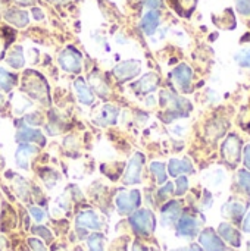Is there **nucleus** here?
<instances>
[{
  "instance_id": "obj_1",
  "label": "nucleus",
  "mask_w": 250,
  "mask_h": 251,
  "mask_svg": "<svg viewBox=\"0 0 250 251\" xmlns=\"http://www.w3.org/2000/svg\"><path fill=\"white\" fill-rule=\"evenodd\" d=\"M24 91L41 104H49V87L47 82L38 72L28 71L24 75Z\"/></svg>"
},
{
  "instance_id": "obj_2",
  "label": "nucleus",
  "mask_w": 250,
  "mask_h": 251,
  "mask_svg": "<svg viewBox=\"0 0 250 251\" xmlns=\"http://www.w3.org/2000/svg\"><path fill=\"white\" fill-rule=\"evenodd\" d=\"M161 103L164 107H167V115L164 118L165 122H171L177 118L186 116L189 113V110L192 109V106L187 100L180 99L169 91L161 93Z\"/></svg>"
},
{
  "instance_id": "obj_3",
  "label": "nucleus",
  "mask_w": 250,
  "mask_h": 251,
  "mask_svg": "<svg viewBox=\"0 0 250 251\" xmlns=\"http://www.w3.org/2000/svg\"><path fill=\"white\" fill-rule=\"evenodd\" d=\"M130 224L133 226V231L137 235H140V237H149L155 231L156 219H155V215L150 210L141 209V210H139V212H136V213L131 215Z\"/></svg>"
},
{
  "instance_id": "obj_4",
  "label": "nucleus",
  "mask_w": 250,
  "mask_h": 251,
  "mask_svg": "<svg viewBox=\"0 0 250 251\" xmlns=\"http://www.w3.org/2000/svg\"><path fill=\"white\" fill-rule=\"evenodd\" d=\"M59 65L63 71L71 74H80L81 72V54L74 47L65 49L59 54Z\"/></svg>"
},
{
  "instance_id": "obj_5",
  "label": "nucleus",
  "mask_w": 250,
  "mask_h": 251,
  "mask_svg": "<svg viewBox=\"0 0 250 251\" xmlns=\"http://www.w3.org/2000/svg\"><path fill=\"white\" fill-rule=\"evenodd\" d=\"M140 204V193L137 190L133 191H121L116 196V207L121 215H128L134 212Z\"/></svg>"
},
{
  "instance_id": "obj_6",
  "label": "nucleus",
  "mask_w": 250,
  "mask_h": 251,
  "mask_svg": "<svg viewBox=\"0 0 250 251\" xmlns=\"http://www.w3.org/2000/svg\"><path fill=\"white\" fill-rule=\"evenodd\" d=\"M143 163H144V156L141 153H136L128 166H127V171H125V175H124V182L128 184V185H133V184H139L140 182V175H141V168H143Z\"/></svg>"
},
{
  "instance_id": "obj_7",
  "label": "nucleus",
  "mask_w": 250,
  "mask_h": 251,
  "mask_svg": "<svg viewBox=\"0 0 250 251\" xmlns=\"http://www.w3.org/2000/svg\"><path fill=\"white\" fill-rule=\"evenodd\" d=\"M140 69H141V65L139 60H125L122 63H118L113 68V74L118 81L124 82V81H128V79L137 76L140 74Z\"/></svg>"
},
{
  "instance_id": "obj_8",
  "label": "nucleus",
  "mask_w": 250,
  "mask_h": 251,
  "mask_svg": "<svg viewBox=\"0 0 250 251\" xmlns=\"http://www.w3.org/2000/svg\"><path fill=\"white\" fill-rule=\"evenodd\" d=\"M171 78L175 84L177 88H180L181 91L184 93H189L190 91V84H192V78H193V72L192 69L186 65V63H181L178 65L172 74H171Z\"/></svg>"
},
{
  "instance_id": "obj_9",
  "label": "nucleus",
  "mask_w": 250,
  "mask_h": 251,
  "mask_svg": "<svg viewBox=\"0 0 250 251\" xmlns=\"http://www.w3.org/2000/svg\"><path fill=\"white\" fill-rule=\"evenodd\" d=\"M240 150H242V143H240L239 137L230 135L222 146V157L230 165H236L240 159Z\"/></svg>"
},
{
  "instance_id": "obj_10",
  "label": "nucleus",
  "mask_w": 250,
  "mask_h": 251,
  "mask_svg": "<svg viewBox=\"0 0 250 251\" xmlns=\"http://www.w3.org/2000/svg\"><path fill=\"white\" fill-rule=\"evenodd\" d=\"M161 24V13L156 9H150L149 12H146L141 18L140 26L143 29V32L146 35H152L156 32L158 26Z\"/></svg>"
},
{
  "instance_id": "obj_11",
  "label": "nucleus",
  "mask_w": 250,
  "mask_h": 251,
  "mask_svg": "<svg viewBox=\"0 0 250 251\" xmlns=\"http://www.w3.org/2000/svg\"><path fill=\"white\" fill-rule=\"evenodd\" d=\"M118 115H119V109H116L112 104H106L99 110L97 116L94 118V122L100 126L113 125L118 119Z\"/></svg>"
},
{
  "instance_id": "obj_12",
  "label": "nucleus",
  "mask_w": 250,
  "mask_h": 251,
  "mask_svg": "<svg viewBox=\"0 0 250 251\" xmlns=\"http://www.w3.org/2000/svg\"><path fill=\"white\" fill-rule=\"evenodd\" d=\"M197 229H199L197 221L190 215H184L178 222L177 234L181 237H194L197 234Z\"/></svg>"
},
{
  "instance_id": "obj_13",
  "label": "nucleus",
  "mask_w": 250,
  "mask_h": 251,
  "mask_svg": "<svg viewBox=\"0 0 250 251\" xmlns=\"http://www.w3.org/2000/svg\"><path fill=\"white\" fill-rule=\"evenodd\" d=\"M200 244L205 247L206 251H225L222 241L215 235L212 229H205L200 235Z\"/></svg>"
},
{
  "instance_id": "obj_14",
  "label": "nucleus",
  "mask_w": 250,
  "mask_h": 251,
  "mask_svg": "<svg viewBox=\"0 0 250 251\" xmlns=\"http://www.w3.org/2000/svg\"><path fill=\"white\" fill-rule=\"evenodd\" d=\"M158 82H159L158 75L153 74V72H149V74L143 75V78L137 84H134V90L139 94H143L144 96V94H149V93L155 91L156 87H158Z\"/></svg>"
},
{
  "instance_id": "obj_15",
  "label": "nucleus",
  "mask_w": 250,
  "mask_h": 251,
  "mask_svg": "<svg viewBox=\"0 0 250 251\" xmlns=\"http://www.w3.org/2000/svg\"><path fill=\"white\" fill-rule=\"evenodd\" d=\"M77 226L78 228H88V229H100L102 221L94 212L85 210L77 216Z\"/></svg>"
},
{
  "instance_id": "obj_16",
  "label": "nucleus",
  "mask_w": 250,
  "mask_h": 251,
  "mask_svg": "<svg viewBox=\"0 0 250 251\" xmlns=\"http://www.w3.org/2000/svg\"><path fill=\"white\" fill-rule=\"evenodd\" d=\"M15 140L19 144H28L29 141H34V143L38 141L40 146H44V143H46V138L43 137V134L38 129H31V128H24V129L18 131L15 135Z\"/></svg>"
},
{
  "instance_id": "obj_17",
  "label": "nucleus",
  "mask_w": 250,
  "mask_h": 251,
  "mask_svg": "<svg viewBox=\"0 0 250 251\" xmlns=\"http://www.w3.org/2000/svg\"><path fill=\"white\" fill-rule=\"evenodd\" d=\"M37 153V147L29 146V144H21L15 153V162L18 165V168L21 169H28V162L31 154Z\"/></svg>"
},
{
  "instance_id": "obj_18",
  "label": "nucleus",
  "mask_w": 250,
  "mask_h": 251,
  "mask_svg": "<svg viewBox=\"0 0 250 251\" xmlns=\"http://www.w3.org/2000/svg\"><path fill=\"white\" fill-rule=\"evenodd\" d=\"M180 212H181V206H180L178 201H169L167 206H164V209H162V224H164V226L172 225L178 219Z\"/></svg>"
},
{
  "instance_id": "obj_19",
  "label": "nucleus",
  "mask_w": 250,
  "mask_h": 251,
  "mask_svg": "<svg viewBox=\"0 0 250 251\" xmlns=\"http://www.w3.org/2000/svg\"><path fill=\"white\" fill-rule=\"evenodd\" d=\"M74 88H75V91H77L78 100H80L83 104L90 106V104L94 101V97H93V94H91V90H90V87L85 84V81H84L83 78H77V79L74 81Z\"/></svg>"
},
{
  "instance_id": "obj_20",
  "label": "nucleus",
  "mask_w": 250,
  "mask_h": 251,
  "mask_svg": "<svg viewBox=\"0 0 250 251\" xmlns=\"http://www.w3.org/2000/svg\"><path fill=\"white\" fill-rule=\"evenodd\" d=\"M190 172H193V168H192V163L187 159H183V160L172 159L169 162V174L172 176H178L181 174H190Z\"/></svg>"
},
{
  "instance_id": "obj_21",
  "label": "nucleus",
  "mask_w": 250,
  "mask_h": 251,
  "mask_svg": "<svg viewBox=\"0 0 250 251\" xmlns=\"http://www.w3.org/2000/svg\"><path fill=\"white\" fill-rule=\"evenodd\" d=\"M220 235L225 240V241H228L231 246H234V247H239L240 246V234L231 226V225H228V224H222L221 226H220Z\"/></svg>"
},
{
  "instance_id": "obj_22",
  "label": "nucleus",
  "mask_w": 250,
  "mask_h": 251,
  "mask_svg": "<svg viewBox=\"0 0 250 251\" xmlns=\"http://www.w3.org/2000/svg\"><path fill=\"white\" fill-rule=\"evenodd\" d=\"M6 19L13 24L15 26H25L28 24V13L25 10H19V9H12L6 13Z\"/></svg>"
},
{
  "instance_id": "obj_23",
  "label": "nucleus",
  "mask_w": 250,
  "mask_h": 251,
  "mask_svg": "<svg viewBox=\"0 0 250 251\" xmlns=\"http://www.w3.org/2000/svg\"><path fill=\"white\" fill-rule=\"evenodd\" d=\"M7 63H9V66H12L13 69H19V68H22L24 65H25V57H24V51H22V47H19V46H16V47H13L10 51H9V54H7Z\"/></svg>"
},
{
  "instance_id": "obj_24",
  "label": "nucleus",
  "mask_w": 250,
  "mask_h": 251,
  "mask_svg": "<svg viewBox=\"0 0 250 251\" xmlns=\"http://www.w3.org/2000/svg\"><path fill=\"white\" fill-rule=\"evenodd\" d=\"M196 3L197 0H171V4L181 16H189L194 10Z\"/></svg>"
},
{
  "instance_id": "obj_25",
  "label": "nucleus",
  "mask_w": 250,
  "mask_h": 251,
  "mask_svg": "<svg viewBox=\"0 0 250 251\" xmlns=\"http://www.w3.org/2000/svg\"><path fill=\"white\" fill-rule=\"evenodd\" d=\"M90 82H91L93 90L96 91L97 96H100V97H106V96H108V93H109L108 84H106V81H105L97 72H94V74L90 76Z\"/></svg>"
},
{
  "instance_id": "obj_26",
  "label": "nucleus",
  "mask_w": 250,
  "mask_h": 251,
  "mask_svg": "<svg viewBox=\"0 0 250 251\" xmlns=\"http://www.w3.org/2000/svg\"><path fill=\"white\" fill-rule=\"evenodd\" d=\"M224 215L225 216H230L233 219H240L243 215H245V210H246V206L242 204V203H228L224 206Z\"/></svg>"
},
{
  "instance_id": "obj_27",
  "label": "nucleus",
  "mask_w": 250,
  "mask_h": 251,
  "mask_svg": "<svg viewBox=\"0 0 250 251\" xmlns=\"http://www.w3.org/2000/svg\"><path fill=\"white\" fill-rule=\"evenodd\" d=\"M15 84H16V76L9 74L3 68H0V88H3L4 91H9Z\"/></svg>"
},
{
  "instance_id": "obj_28",
  "label": "nucleus",
  "mask_w": 250,
  "mask_h": 251,
  "mask_svg": "<svg viewBox=\"0 0 250 251\" xmlns=\"http://www.w3.org/2000/svg\"><path fill=\"white\" fill-rule=\"evenodd\" d=\"M105 237L102 234H93L88 237V249L90 251H105Z\"/></svg>"
},
{
  "instance_id": "obj_29",
  "label": "nucleus",
  "mask_w": 250,
  "mask_h": 251,
  "mask_svg": "<svg viewBox=\"0 0 250 251\" xmlns=\"http://www.w3.org/2000/svg\"><path fill=\"white\" fill-rule=\"evenodd\" d=\"M150 171H152V174L156 176V181H158L159 184H164V182L167 181V172H165L164 163H161V162H153V163L150 165Z\"/></svg>"
},
{
  "instance_id": "obj_30",
  "label": "nucleus",
  "mask_w": 250,
  "mask_h": 251,
  "mask_svg": "<svg viewBox=\"0 0 250 251\" xmlns=\"http://www.w3.org/2000/svg\"><path fill=\"white\" fill-rule=\"evenodd\" d=\"M15 188H16V193L25 200L28 199V190H27V182L22 179V178H16L15 181Z\"/></svg>"
},
{
  "instance_id": "obj_31",
  "label": "nucleus",
  "mask_w": 250,
  "mask_h": 251,
  "mask_svg": "<svg viewBox=\"0 0 250 251\" xmlns=\"http://www.w3.org/2000/svg\"><path fill=\"white\" fill-rule=\"evenodd\" d=\"M236 60L239 62V65H242L245 68H250V49L249 50H242L236 56Z\"/></svg>"
},
{
  "instance_id": "obj_32",
  "label": "nucleus",
  "mask_w": 250,
  "mask_h": 251,
  "mask_svg": "<svg viewBox=\"0 0 250 251\" xmlns=\"http://www.w3.org/2000/svg\"><path fill=\"white\" fill-rule=\"evenodd\" d=\"M239 182L250 194V174L248 171H240L239 172Z\"/></svg>"
},
{
  "instance_id": "obj_33",
  "label": "nucleus",
  "mask_w": 250,
  "mask_h": 251,
  "mask_svg": "<svg viewBox=\"0 0 250 251\" xmlns=\"http://www.w3.org/2000/svg\"><path fill=\"white\" fill-rule=\"evenodd\" d=\"M187 188H189V181H187V178H186V176H180V178L177 179V191H175V194H177V196H183V194L187 191Z\"/></svg>"
},
{
  "instance_id": "obj_34",
  "label": "nucleus",
  "mask_w": 250,
  "mask_h": 251,
  "mask_svg": "<svg viewBox=\"0 0 250 251\" xmlns=\"http://www.w3.org/2000/svg\"><path fill=\"white\" fill-rule=\"evenodd\" d=\"M236 6L242 15H249L250 13V0H236Z\"/></svg>"
},
{
  "instance_id": "obj_35",
  "label": "nucleus",
  "mask_w": 250,
  "mask_h": 251,
  "mask_svg": "<svg viewBox=\"0 0 250 251\" xmlns=\"http://www.w3.org/2000/svg\"><path fill=\"white\" fill-rule=\"evenodd\" d=\"M34 232L37 235H40L41 238H44L46 241H52V234H50V231L47 228H44V226H35L34 228Z\"/></svg>"
},
{
  "instance_id": "obj_36",
  "label": "nucleus",
  "mask_w": 250,
  "mask_h": 251,
  "mask_svg": "<svg viewBox=\"0 0 250 251\" xmlns=\"http://www.w3.org/2000/svg\"><path fill=\"white\" fill-rule=\"evenodd\" d=\"M29 213H31V216L34 218L35 222H41V221L44 219V213H43V210L38 209V207H31V209H29Z\"/></svg>"
},
{
  "instance_id": "obj_37",
  "label": "nucleus",
  "mask_w": 250,
  "mask_h": 251,
  "mask_svg": "<svg viewBox=\"0 0 250 251\" xmlns=\"http://www.w3.org/2000/svg\"><path fill=\"white\" fill-rule=\"evenodd\" d=\"M28 244L31 246V249L32 251H47L44 249V246L38 241V240H34V238H31V240H28Z\"/></svg>"
},
{
  "instance_id": "obj_38",
  "label": "nucleus",
  "mask_w": 250,
  "mask_h": 251,
  "mask_svg": "<svg viewBox=\"0 0 250 251\" xmlns=\"http://www.w3.org/2000/svg\"><path fill=\"white\" fill-rule=\"evenodd\" d=\"M172 193V184H167L161 191H159V197L161 199H165L167 196H169Z\"/></svg>"
},
{
  "instance_id": "obj_39",
  "label": "nucleus",
  "mask_w": 250,
  "mask_h": 251,
  "mask_svg": "<svg viewBox=\"0 0 250 251\" xmlns=\"http://www.w3.org/2000/svg\"><path fill=\"white\" fill-rule=\"evenodd\" d=\"M146 6L149 9H158L161 6V0H146Z\"/></svg>"
},
{
  "instance_id": "obj_40",
  "label": "nucleus",
  "mask_w": 250,
  "mask_h": 251,
  "mask_svg": "<svg viewBox=\"0 0 250 251\" xmlns=\"http://www.w3.org/2000/svg\"><path fill=\"white\" fill-rule=\"evenodd\" d=\"M6 46H7V41H6V38L0 34V59L3 57V54H4V49H6Z\"/></svg>"
},
{
  "instance_id": "obj_41",
  "label": "nucleus",
  "mask_w": 250,
  "mask_h": 251,
  "mask_svg": "<svg viewBox=\"0 0 250 251\" xmlns=\"http://www.w3.org/2000/svg\"><path fill=\"white\" fill-rule=\"evenodd\" d=\"M245 165L248 169H250V144L245 149Z\"/></svg>"
},
{
  "instance_id": "obj_42",
  "label": "nucleus",
  "mask_w": 250,
  "mask_h": 251,
  "mask_svg": "<svg viewBox=\"0 0 250 251\" xmlns=\"http://www.w3.org/2000/svg\"><path fill=\"white\" fill-rule=\"evenodd\" d=\"M133 251H147L144 246H141L140 243H134L133 244Z\"/></svg>"
},
{
  "instance_id": "obj_43",
  "label": "nucleus",
  "mask_w": 250,
  "mask_h": 251,
  "mask_svg": "<svg viewBox=\"0 0 250 251\" xmlns=\"http://www.w3.org/2000/svg\"><path fill=\"white\" fill-rule=\"evenodd\" d=\"M32 13H34V18H35V19H43V13H41L40 9L34 7V9H32Z\"/></svg>"
},
{
  "instance_id": "obj_44",
  "label": "nucleus",
  "mask_w": 250,
  "mask_h": 251,
  "mask_svg": "<svg viewBox=\"0 0 250 251\" xmlns=\"http://www.w3.org/2000/svg\"><path fill=\"white\" fill-rule=\"evenodd\" d=\"M243 228H245V231H250V213L248 215V218H246V221L243 224Z\"/></svg>"
},
{
  "instance_id": "obj_45",
  "label": "nucleus",
  "mask_w": 250,
  "mask_h": 251,
  "mask_svg": "<svg viewBox=\"0 0 250 251\" xmlns=\"http://www.w3.org/2000/svg\"><path fill=\"white\" fill-rule=\"evenodd\" d=\"M190 251H202V250H200V247H197V246H192Z\"/></svg>"
},
{
  "instance_id": "obj_46",
  "label": "nucleus",
  "mask_w": 250,
  "mask_h": 251,
  "mask_svg": "<svg viewBox=\"0 0 250 251\" xmlns=\"http://www.w3.org/2000/svg\"><path fill=\"white\" fill-rule=\"evenodd\" d=\"M21 3H24V4H28V3H31L32 0H19Z\"/></svg>"
},
{
  "instance_id": "obj_47",
  "label": "nucleus",
  "mask_w": 250,
  "mask_h": 251,
  "mask_svg": "<svg viewBox=\"0 0 250 251\" xmlns=\"http://www.w3.org/2000/svg\"><path fill=\"white\" fill-rule=\"evenodd\" d=\"M52 1H55V3H60V1H65V0H52Z\"/></svg>"
},
{
  "instance_id": "obj_48",
  "label": "nucleus",
  "mask_w": 250,
  "mask_h": 251,
  "mask_svg": "<svg viewBox=\"0 0 250 251\" xmlns=\"http://www.w3.org/2000/svg\"><path fill=\"white\" fill-rule=\"evenodd\" d=\"M1 101H3V96L0 94V103H1Z\"/></svg>"
},
{
  "instance_id": "obj_49",
  "label": "nucleus",
  "mask_w": 250,
  "mask_h": 251,
  "mask_svg": "<svg viewBox=\"0 0 250 251\" xmlns=\"http://www.w3.org/2000/svg\"><path fill=\"white\" fill-rule=\"evenodd\" d=\"M248 251H250V244H249V250H248Z\"/></svg>"
},
{
  "instance_id": "obj_50",
  "label": "nucleus",
  "mask_w": 250,
  "mask_h": 251,
  "mask_svg": "<svg viewBox=\"0 0 250 251\" xmlns=\"http://www.w3.org/2000/svg\"><path fill=\"white\" fill-rule=\"evenodd\" d=\"M175 251H177V250H175Z\"/></svg>"
}]
</instances>
